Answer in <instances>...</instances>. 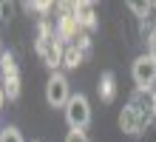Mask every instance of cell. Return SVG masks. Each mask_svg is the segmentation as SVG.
<instances>
[{
  "label": "cell",
  "mask_w": 156,
  "mask_h": 142,
  "mask_svg": "<svg viewBox=\"0 0 156 142\" xmlns=\"http://www.w3.org/2000/svg\"><path fill=\"white\" fill-rule=\"evenodd\" d=\"M62 111H66V122H68L71 131H82L91 122V102H88L85 94H71L68 105Z\"/></svg>",
  "instance_id": "6da1fadb"
},
{
  "label": "cell",
  "mask_w": 156,
  "mask_h": 142,
  "mask_svg": "<svg viewBox=\"0 0 156 142\" xmlns=\"http://www.w3.org/2000/svg\"><path fill=\"white\" fill-rule=\"evenodd\" d=\"M71 100V82L62 71H51L48 82H45V102L51 108H66Z\"/></svg>",
  "instance_id": "7a4b0ae2"
},
{
  "label": "cell",
  "mask_w": 156,
  "mask_h": 142,
  "mask_svg": "<svg viewBox=\"0 0 156 142\" xmlns=\"http://www.w3.org/2000/svg\"><path fill=\"white\" fill-rule=\"evenodd\" d=\"M131 77L139 91H153L156 88V60L148 54H139L131 65Z\"/></svg>",
  "instance_id": "3957f363"
},
{
  "label": "cell",
  "mask_w": 156,
  "mask_h": 142,
  "mask_svg": "<svg viewBox=\"0 0 156 142\" xmlns=\"http://www.w3.org/2000/svg\"><path fill=\"white\" fill-rule=\"evenodd\" d=\"M153 119H156L153 114H139V111H133L131 105H125L122 114H119V128H122V134L136 137V134H145Z\"/></svg>",
  "instance_id": "277c9868"
},
{
  "label": "cell",
  "mask_w": 156,
  "mask_h": 142,
  "mask_svg": "<svg viewBox=\"0 0 156 142\" xmlns=\"http://www.w3.org/2000/svg\"><path fill=\"white\" fill-rule=\"evenodd\" d=\"M34 49H37V54L43 57V63L48 65L51 71H57L62 65V51H66V46H62L57 37H37Z\"/></svg>",
  "instance_id": "5b68a950"
},
{
  "label": "cell",
  "mask_w": 156,
  "mask_h": 142,
  "mask_svg": "<svg viewBox=\"0 0 156 142\" xmlns=\"http://www.w3.org/2000/svg\"><path fill=\"white\" fill-rule=\"evenodd\" d=\"M74 17H77V23L82 26V31H94L97 28V6L94 3H88V0H82V3H74Z\"/></svg>",
  "instance_id": "8992f818"
},
{
  "label": "cell",
  "mask_w": 156,
  "mask_h": 142,
  "mask_svg": "<svg viewBox=\"0 0 156 142\" xmlns=\"http://www.w3.org/2000/svg\"><path fill=\"white\" fill-rule=\"evenodd\" d=\"M97 91H99V100L105 102H114L116 100V74L114 71H102L99 74V85H97Z\"/></svg>",
  "instance_id": "52a82bcc"
},
{
  "label": "cell",
  "mask_w": 156,
  "mask_h": 142,
  "mask_svg": "<svg viewBox=\"0 0 156 142\" xmlns=\"http://www.w3.org/2000/svg\"><path fill=\"white\" fill-rule=\"evenodd\" d=\"M17 77H20V65H17L14 54L3 51V54H0V82H3V80H17Z\"/></svg>",
  "instance_id": "ba28073f"
},
{
  "label": "cell",
  "mask_w": 156,
  "mask_h": 142,
  "mask_svg": "<svg viewBox=\"0 0 156 142\" xmlns=\"http://www.w3.org/2000/svg\"><path fill=\"white\" fill-rule=\"evenodd\" d=\"M82 60H85V51H80L77 46H66V51H62V65L66 68H77V65H82Z\"/></svg>",
  "instance_id": "9c48e42d"
},
{
  "label": "cell",
  "mask_w": 156,
  "mask_h": 142,
  "mask_svg": "<svg viewBox=\"0 0 156 142\" xmlns=\"http://www.w3.org/2000/svg\"><path fill=\"white\" fill-rule=\"evenodd\" d=\"M0 88H3L6 100H17V97H20V77H17V80H3Z\"/></svg>",
  "instance_id": "30bf717a"
},
{
  "label": "cell",
  "mask_w": 156,
  "mask_h": 142,
  "mask_svg": "<svg viewBox=\"0 0 156 142\" xmlns=\"http://www.w3.org/2000/svg\"><path fill=\"white\" fill-rule=\"evenodd\" d=\"M128 6H131V12L139 17V20H148V17H151V9H153V3H142V0H131Z\"/></svg>",
  "instance_id": "8fae6325"
},
{
  "label": "cell",
  "mask_w": 156,
  "mask_h": 142,
  "mask_svg": "<svg viewBox=\"0 0 156 142\" xmlns=\"http://www.w3.org/2000/svg\"><path fill=\"white\" fill-rule=\"evenodd\" d=\"M0 142H26L23 134L14 125H3V134H0Z\"/></svg>",
  "instance_id": "7c38bea8"
},
{
  "label": "cell",
  "mask_w": 156,
  "mask_h": 142,
  "mask_svg": "<svg viewBox=\"0 0 156 142\" xmlns=\"http://www.w3.org/2000/svg\"><path fill=\"white\" fill-rule=\"evenodd\" d=\"M54 9V3L48 0H34V3H26V12H40V14H48Z\"/></svg>",
  "instance_id": "4fadbf2b"
},
{
  "label": "cell",
  "mask_w": 156,
  "mask_h": 142,
  "mask_svg": "<svg viewBox=\"0 0 156 142\" xmlns=\"http://www.w3.org/2000/svg\"><path fill=\"white\" fill-rule=\"evenodd\" d=\"M74 46H77L80 51H85V54H91V34H88V31H82V34L77 37V43H74Z\"/></svg>",
  "instance_id": "5bb4252c"
},
{
  "label": "cell",
  "mask_w": 156,
  "mask_h": 142,
  "mask_svg": "<svg viewBox=\"0 0 156 142\" xmlns=\"http://www.w3.org/2000/svg\"><path fill=\"white\" fill-rule=\"evenodd\" d=\"M66 142H88V137H85V131H68Z\"/></svg>",
  "instance_id": "9a60e30c"
},
{
  "label": "cell",
  "mask_w": 156,
  "mask_h": 142,
  "mask_svg": "<svg viewBox=\"0 0 156 142\" xmlns=\"http://www.w3.org/2000/svg\"><path fill=\"white\" fill-rule=\"evenodd\" d=\"M145 46H148V51H145V54H148V57H153V60H156V28H153V34L148 37V40H145Z\"/></svg>",
  "instance_id": "2e32d148"
},
{
  "label": "cell",
  "mask_w": 156,
  "mask_h": 142,
  "mask_svg": "<svg viewBox=\"0 0 156 142\" xmlns=\"http://www.w3.org/2000/svg\"><path fill=\"white\" fill-rule=\"evenodd\" d=\"M151 105H153V117H156V88L151 91Z\"/></svg>",
  "instance_id": "e0dca14e"
},
{
  "label": "cell",
  "mask_w": 156,
  "mask_h": 142,
  "mask_svg": "<svg viewBox=\"0 0 156 142\" xmlns=\"http://www.w3.org/2000/svg\"><path fill=\"white\" fill-rule=\"evenodd\" d=\"M3 102H6V94H3V88H0V108H3Z\"/></svg>",
  "instance_id": "ac0fdd59"
},
{
  "label": "cell",
  "mask_w": 156,
  "mask_h": 142,
  "mask_svg": "<svg viewBox=\"0 0 156 142\" xmlns=\"http://www.w3.org/2000/svg\"><path fill=\"white\" fill-rule=\"evenodd\" d=\"M6 9H9L6 3H0V20H3V12H6Z\"/></svg>",
  "instance_id": "d6986e66"
},
{
  "label": "cell",
  "mask_w": 156,
  "mask_h": 142,
  "mask_svg": "<svg viewBox=\"0 0 156 142\" xmlns=\"http://www.w3.org/2000/svg\"><path fill=\"white\" fill-rule=\"evenodd\" d=\"M0 54H3V37H0Z\"/></svg>",
  "instance_id": "ffe728a7"
},
{
  "label": "cell",
  "mask_w": 156,
  "mask_h": 142,
  "mask_svg": "<svg viewBox=\"0 0 156 142\" xmlns=\"http://www.w3.org/2000/svg\"><path fill=\"white\" fill-rule=\"evenodd\" d=\"M0 134H3V125H0Z\"/></svg>",
  "instance_id": "44dd1931"
},
{
  "label": "cell",
  "mask_w": 156,
  "mask_h": 142,
  "mask_svg": "<svg viewBox=\"0 0 156 142\" xmlns=\"http://www.w3.org/2000/svg\"><path fill=\"white\" fill-rule=\"evenodd\" d=\"M31 142H40V139H31Z\"/></svg>",
  "instance_id": "7402d4cb"
}]
</instances>
